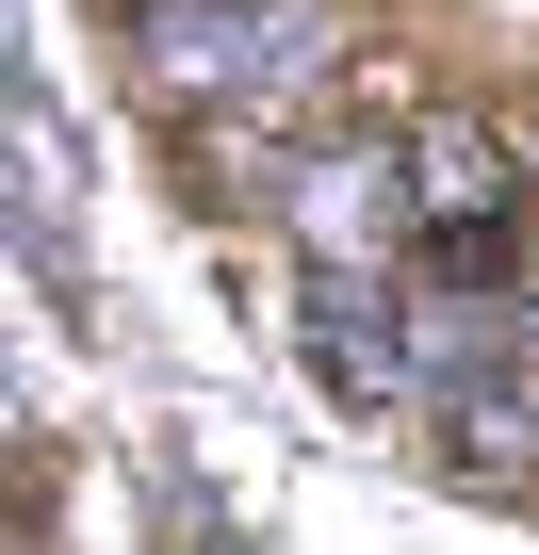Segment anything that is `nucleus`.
Wrapping results in <instances>:
<instances>
[{"mask_svg": "<svg viewBox=\"0 0 539 555\" xmlns=\"http://www.w3.org/2000/svg\"><path fill=\"white\" fill-rule=\"evenodd\" d=\"M279 229L311 278H409L425 261V180H409V131H328L279 164Z\"/></svg>", "mask_w": 539, "mask_h": 555, "instance_id": "nucleus-2", "label": "nucleus"}, {"mask_svg": "<svg viewBox=\"0 0 539 555\" xmlns=\"http://www.w3.org/2000/svg\"><path fill=\"white\" fill-rule=\"evenodd\" d=\"M131 66L196 131H295L344 82V17L328 0H131Z\"/></svg>", "mask_w": 539, "mask_h": 555, "instance_id": "nucleus-1", "label": "nucleus"}, {"mask_svg": "<svg viewBox=\"0 0 539 555\" xmlns=\"http://www.w3.org/2000/svg\"><path fill=\"white\" fill-rule=\"evenodd\" d=\"M425 425H441L474 474H523V457H539V311H523V295L425 311Z\"/></svg>", "mask_w": 539, "mask_h": 555, "instance_id": "nucleus-3", "label": "nucleus"}, {"mask_svg": "<svg viewBox=\"0 0 539 555\" xmlns=\"http://www.w3.org/2000/svg\"><path fill=\"white\" fill-rule=\"evenodd\" d=\"M17 245L50 295H82V147H66V99L17 82Z\"/></svg>", "mask_w": 539, "mask_h": 555, "instance_id": "nucleus-4", "label": "nucleus"}]
</instances>
